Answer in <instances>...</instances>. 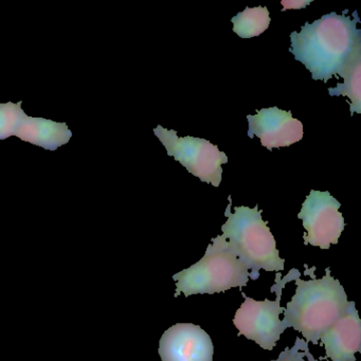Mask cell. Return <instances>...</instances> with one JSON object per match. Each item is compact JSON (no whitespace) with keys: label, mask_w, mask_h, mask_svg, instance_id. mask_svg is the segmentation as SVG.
Returning <instances> with one entry per match:
<instances>
[{"label":"cell","mask_w":361,"mask_h":361,"mask_svg":"<svg viewBox=\"0 0 361 361\" xmlns=\"http://www.w3.org/2000/svg\"><path fill=\"white\" fill-rule=\"evenodd\" d=\"M343 13L323 16L300 32L290 35L289 52L312 73L314 81H327L337 77L348 61L361 49V30L357 28L359 18Z\"/></svg>","instance_id":"6da1fadb"},{"label":"cell","mask_w":361,"mask_h":361,"mask_svg":"<svg viewBox=\"0 0 361 361\" xmlns=\"http://www.w3.org/2000/svg\"><path fill=\"white\" fill-rule=\"evenodd\" d=\"M322 279L304 281L295 279L297 289L284 310L285 329L293 327L303 335L306 343L319 344L321 336L345 314L350 306L339 281L331 276L329 268Z\"/></svg>","instance_id":"7a4b0ae2"},{"label":"cell","mask_w":361,"mask_h":361,"mask_svg":"<svg viewBox=\"0 0 361 361\" xmlns=\"http://www.w3.org/2000/svg\"><path fill=\"white\" fill-rule=\"evenodd\" d=\"M232 200L226 209L227 221L221 226L223 238L227 240L232 252L251 270V280L259 278V270L280 272L284 270L285 261L279 255L276 240L270 232L267 221L262 219L259 206L234 207Z\"/></svg>","instance_id":"3957f363"},{"label":"cell","mask_w":361,"mask_h":361,"mask_svg":"<svg viewBox=\"0 0 361 361\" xmlns=\"http://www.w3.org/2000/svg\"><path fill=\"white\" fill-rule=\"evenodd\" d=\"M249 276L246 266L232 252L223 235H219L213 238L200 261L173 276L176 282L174 295H213L234 287L242 288L248 284Z\"/></svg>","instance_id":"277c9868"},{"label":"cell","mask_w":361,"mask_h":361,"mask_svg":"<svg viewBox=\"0 0 361 361\" xmlns=\"http://www.w3.org/2000/svg\"><path fill=\"white\" fill-rule=\"evenodd\" d=\"M281 276L280 272H276V284L271 287V290L276 291V301L268 299L255 301L242 291L245 301L236 310L233 319L238 336L243 335L247 339L252 340L264 350H271L286 329L280 320V314L285 310L281 306L282 289L287 283L300 278L301 274L299 270L291 269L284 279Z\"/></svg>","instance_id":"5b68a950"},{"label":"cell","mask_w":361,"mask_h":361,"mask_svg":"<svg viewBox=\"0 0 361 361\" xmlns=\"http://www.w3.org/2000/svg\"><path fill=\"white\" fill-rule=\"evenodd\" d=\"M156 137L166 147V153L174 157L188 172L200 178L202 183L219 188L223 176L221 166L228 164V157L219 151L217 145L206 139L177 136L176 130H166L161 126L154 128Z\"/></svg>","instance_id":"8992f818"},{"label":"cell","mask_w":361,"mask_h":361,"mask_svg":"<svg viewBox=\"0 0 361 361\" xmlns=\"http://www.w3.org/2000/svg\"><path fill=\"white\" fill-rule=\"evenodd\" d=\"M341 204L329 192L312 190L302 204L298 219H302L304 244L321 249H329L338 244L345 227L343 216L339 212Z\"/></svg>","instance_id":"52a82bcc"},{"label":"cell","mask_w":361,"mask_h":361,"mask_svg":"<svg viewBox=\"0 0 361 361\" xmlns=\"http://www.w3.org/2000/svg\"><path fill=\"white\" fill-rule=\"evenodd\" d=\"M162 361H213L210 336L193 323H177L166 329L159 341Z\"/></svg>","instance_id":"ba28073f"},{"label":"cell","mask_w":361,"mask_h":361,"mask_svg":"<svg viewBox=\"0 0 361 361\" xmlns=\"http://www.w3.org/2000/svg\"><path fill=\"white\" fill-rule=\"evenodd\" d=\"M248 137H257L269 151L290 147L303 138V124L293 117L291 111L276 106L262 109L257 115L247 116Z\"/></svg>","instance_id":"9c48e42d"},{"label":"cell","mask_w":361,"mask_h":361,"mask_svg":"<svg viewBox=\"0 0 361 361\" xmlns=\"http://www.w3.org/2000/svg\"><path fill=\"white\" fill-rule=\"evenodd\" d=\"M319 341L326 352V356L321 357L320 360L356 361L355 354L361 350V320L355 302L350 301L345 314L335 321Z\"/></svg>","instance_id":"30bf717a"},{"label":"cell","mask_w":361,"mask_h":361,"mask_svg":"<svg viewBox=\"0 0 361 361\" xmlns=\"http://www.w3.org/2000/svg\"><path fill=\"white\" fill-rule=\"evenodd\" d=\"M16 136L48 151H56L69 142L73 133L66 123H58L52 120L26 115L20 122Z\"/></svg>","instance_id":"8fae6325"},{"label":"cell","mask_w":361,"mask_h":361,"mask_svg":"<svg viewBox=\"0 0 361 361\" xmlns=\"http://www.w3.org/2000/svg\"><path fill=\"white\" fill-rule=\"evenodd\" d=\"M338 78H342L343 83H338L336 87L329 88V96L348 97L350 115L361 114V49L348 61Z\"/></svg>","instance_id":"7c38bea8"},{"label":"cell","mask_w":361,"mask_h":361,"mask_svg":"<svg viewBox=\"0 0 361 361\" xmlns=\"http://www.w3.org/2000/svg\"><path fill=\"white\" fill-rule=\"evenodd\" d=\"M271 18L266 7L249 8L232 18L233 32L242 39L259 37L269 27Z\"/></svg>","instance_id":"4fadbf2b"},{"label":"cell","mask_w":361,"mask_h":361,"mask_svg":"<svg viewBox=\"0 0 361 361\" xmlns=\"http://www.w3.org/2000/svg\"><path fill=\"white\" fill-rule=\"evenodd\" d=\"M22 104L23 101L18 104L12 102L0 104V140L16 136L20 122L26 116L22 109Z\"/></svg>","instance_id":"5bb4252c"},{"label":"cell","mask_w":361,"mask_h":361,"mask_svg":"<svg viewBox=\"0 0 361 361\" xmlns=\"http://www.w3.org/2000/svg\"><path fill=\"white\" fill-rule=\"evenodd\" d=\"M271 361H318L310 355L308 344L297 337L293 348H285L276 360Z\"/></svg>","instance_id":"9a60e30c"},{"label":"cell","mask_w":361,"mask_h":361,"mask_svg":"<svg viewBox=\"0 0 361 361\" xmlns=\"http://www.w3.org/2000/svg\"><path fill=\"white\" fill-rule=\"evenodd\" d=\"M310 3H312V0H283L282 6L284 7V9H282V11H285V10H300L304 9L306 6L310 5Z\"/></svg>","instance_id":"2e32d148"}]
</instances>
